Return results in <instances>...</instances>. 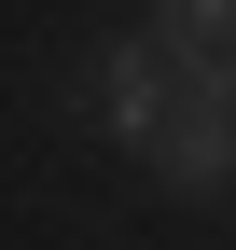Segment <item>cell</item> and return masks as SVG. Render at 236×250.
<instances>
[{
  "label": "cell",
  "mask_w": 236,
  "mask_h": 250,
  "mask_svg": "<svg viewBox=\"0 0 236 250\" xmlns=\"http://www.w3.org/2000/svg\"><path fill=\"white\" fill-rule=\"evenodd\" d=\"M167 195H236V56H167V125L139 139Z\"/></svg>",
  "instance_id": "obj_1"
},
{
  "label": "cell",
  "mask_w": 236,
  "mask_h": 250,
  "mask_svg": "<svg viewBox=\"0 0 236 250\" xmlns=\"http://www.w3.org/2000/svg\"><path fill=\"white\" fill-rule=\"evenodd\" d=\"M98 125H111L125 153L167 125V42H153V28H139V42H98Z\"/></svg>",
  "instance_id": "obj_2"
},
{
  "label": "cell",
  "mask_w": 236,
  "mask_h": 250,
  "mask_svg": "<svg viewBox=\"0 0 236 250\" xmlns=\"http://www.w3.org/2000/svg\"><path fill=\"white\" fill-rule=\"evenodd\" d=\"M153 42L167 56H236V0H153Z\"/></svg>",
  "instance_id": "obj_3"
}]
</instances>
